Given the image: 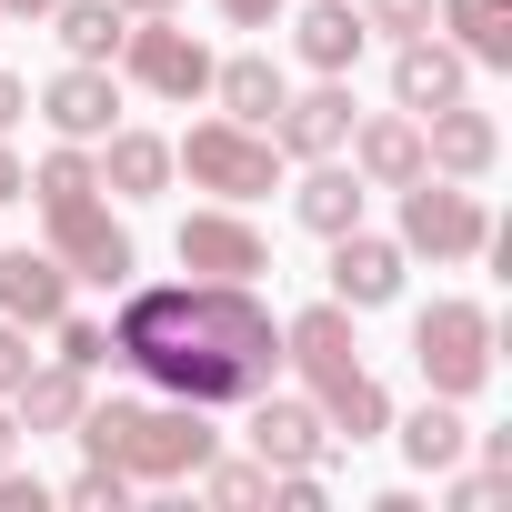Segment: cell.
Returning a JSON list of instances; mask_svg holds the SVG:
<instances>
[{
  "label": "cell",
  "instance_id": "cell-40",
  "mask_svg": "<svg viewBox=\"0 0 512 512\" xmlns=\"http://www.w3.org/2000/svg\"><path fill=\"white\" fill-rule=\"evenodd\" d=\"M0 21H51V0H0Z\"/></svg>",
  "mask_w": 512,
  "mask_h": 512
},
{
  "label": "cell",
  "instance_id": "cell-31",
  "mask_svg": "<svg viewBox=\"0 0 512 512\" xmlns=\"http://www.w3.org/2000/svg\"><path fill=\"white\" fill-rule=\"evenodd\" d=\"M61 502H71V512H121V502H131V472H121V462H81V472L61 482Z\"/></svg>",
  "mask_w": 512,
  "mask_h": 512
},
{
  "label": "cell",
  "instance_id": "cell-5",
  "mask_svg": "<svg viewBox=\"0 0 512 512\" xmlns=\"http://www.w3.org/2000/svg\"><path fill=\"white\" fill-rule=\"evenodd\" d=\"M412 372H422V392H442V402H472L482 382H492V312L482 302H432V312H412Z\"/></svg>",
  "mask_w": 512,
  "mask_h": 512
},
{
  "label": "cell",
  "instance_id": "cell-6",
  "mask_svg": "<svg viewBox=\"0 0 512 512\" xmlns=\"http://www.w3.org/2000/svg\"><path fill=\"white\" fill-rule=\"evenodd\" d=\"M111 71H121V91H151V101H211V41L181 31V11L131 21L121 51H111Z\"/></svg>",
  "mask_w": 512,
  "mask_h": 512
},
{
  "label": "cell",
  "instance_id": "cell-3",
  "mask_svg": "<svg viewBox=\"0 0 512 512\" xmlns=\"http://www.w3.org/2000/svg\"><path fill=\"white\" fill-rule=\"evenodd\" d=\"M171 181H191L211 201H262V191H282V151H272V131L211 111V121H191L171 141Z\"/></svg>",
  "mask_w": 512,
  "mask_h": 512
},
{
  "label": "cell",
  "instance_id": "cell-32",
  "mask_svg": "<svg viewBox=\"0 0 512 512\" xmlns=\"http://www.w3.org/2000/svg\"><path fill=\"white\" fill-rule=\"evenodd\" d=\"M352 11H362L372 41H422L432 31V0H352Z\"/></svg>",
  "mask_w": 512,
  "mask_h": 512
},
{
  "label": "cell",
  "instance_id": "cell-4",
  "mask_svg": "<svg viewBox=\"0 0 512 512\" xmlns=\"http://www.w3.org/2000/svg\"><path fill=\"white\" fill-rule=\"evenodd\" d=\"M412 262H432V272H462V262H482L492 251V201H482V181H442V171H422V181H402V231H392Z\"/></svg>",
  "mask_w": 512,
  "mask_h": 512
},
{
  "label": "cell",
  "instance_id": "cell-13",
  "mask_svg": "<svg viewBox=\"0 0 512 512\" xmlns=\"http://www.w3.org/2000/svg\"><path fill=\"white\" fill-rule=\"evenodd\" d=\"M402 272H412V251L402 241H382V231H332V302L342 312H392L402 302Z\"/></svg>",
  "mask_w": 512,
  "mask_h": 512
},
{
  "label": "cell",
  "instance_id": "cell-22",
  "mask_svg": "<svg viewBox=\"0 0 512 512\" xmlns=\"http://www.w3.org/2000/svg\"><path fill=\"white\" fill-rule=\"evenodd\" d=\"M432 31L472 71H512V0H432Z\"/></svg>",
  "mask_w": 512,
  "mask_h": 512
},
{
  "label": "cell",
  "instance_id": "cell-38",
  "mask_svg": "<svg viewBox=\"0 0 512 512\" xmlns=\"http://www.w3.org/2000/svg\"><path fill=\"white\" fill-rule=\"evenodd\" d=\"M21 121H31V81H21V71H0V131H21Z\"/></svg>",
  "mask_w": 512,
  "mask_h": 512
},
{
  "label": "cell",
  "instance_id": "cell-7",
  "mask_svg": "<svg viewBox=\"0 0 512 512\" xmlns=\"http://www.w3.org/2000/svg\"><path fill=\"white\" fill-rule=\"evenodd\" d=\"M41 251H51L71 282H91V292H121V282L141 272V251H131V231L111 221V201H101V191L51 201V211H41Z\"/></svg>",
  "mask_w": 512,
  "mask_h": 512
},
{
  "label": "cell",
  "instance_id": "cell-26",
  "mask_svg": "<svg viewBox=\"0 0 512 512\" xmlns=\"http://www.w3.org/2000/svg\"><path fill=\"white\" fill-rule=\"evenodd\" d=\"M51 31H61L71 61H111L121 31H131V11H121V0H51Z\"/></svg>",
  "mask_w": 512,
  "mask_h": 512
},
{
  "label": "cell",
  "instance_id": "cell-23",
  "mask_svg": "<svg viewBox=\"0 0 512 512\" xmlns=\"http://www.w3.org/2000/svg\"><path fill=\"white\" fill-rule=\"evenodd\" d=\"M81 402H91V372H71V362H31L21 372V392H11V412H21V432L41 442V432H71L81 422Z\"/></svg>",
  "mask_w": 512,
  "mask_h": 512
},
{
  "label": "cell",
  "instance_id": "cell-39",
  "mask_svg": "<svg viewBox=\"0 0 512 512\" xmlns=\"http://www.w3.org/2000/svg\"><path fill=\"white\" fill-rule=\"evenodd\" d=\"M21 452H31V432H21V412H11V402H0V462H21Z\"/></svg>",
  "mask_w": 512,
  "mask_h": 512
},
{
  "label": "cell",
  "instance_id": "cell-16",
  "mask_svg": "<svg viewBox=\"0 0 512 512\" xmlns=\"http://www.w3.org/2000/svg\"><path fill=\"white\" fill-rule=\"evenodd\" d=\"M472 91V61L442 41V31H422V41H392V111H442V101H462Z\"/></svg>",
  "mask_w": 512,
  "mask_h": 512
},
{
  "label": "cell",
  "instance_id": "cell-34",
  "mask_svg": "<svg viewBox=\"0 0 512 512\" xmlns=\"http://www.w3.org/2000/svg\"><path fill=\"white\" fill-rule=\"evenodd\" d=\"M41 352H31V322H0V402L21 392V372H31Z\"/></svg>",
  "mask_w": 512,
  "mask_h": 512
},
{
  "label": "cell",
  "instance_id": "cell-24",
  "mask_svg": "<svg viewBox=\"0 0 512 512\" xmlns=\"http://www.w3.org/2000/svg\"><path fill=\"white\" fill-rule=\"evenodd\" d=\"M392 442H402V462H412V472H432V482H442V472L472 452V422H462V402H442V392H432L412 422H392Z\"/></svg>",
  "mask_w": 512,
  "mask_h": 512
},
{
  "label": "cell",
  "instance_id": "cell-17",
  "mask_svg": "<svg viewBox=\"0 0 512 512\" xmlns=\"http://www.w3.org/2000/svg\"><path fill=\"white\" fill-rule=\"evenodd\" d=\"M91 161H101V201H161L171 191V141L141 121H111L91 141Z\"/></svg>",
  "mask_w": 512,
  "mask_h": 512
},
{
  "label": "cell",
  "instance_id": "cell-11",
  "mask_svg": "<svg viewBox=\"0 0 512 512\" xmlns=\"http://www.w3.org/2000/svg\"><path fill=\"white\" fill-rule=\"evenodd\" d=\"M31 111L51 121V141H101V131L121 121V71H111V61H61V71L31 91Z\"/></svg>",
  "mask_w": 512,
  "mask_h": 512
},
{
  "label": "cell",
  "instance_id": "cell-29",
  "mask_svg": "<svg viewBox=\"0 0 512 512\" xmlns=\"http://www.w3.org/2000/svg\"><path fill=\"white\" fill-rule=\"evenodd\" d=\"M41 332H51V362H71V372H101L111 362V322H91V312H51Z\"/></svg>",
  "mask_w": 512,
  "mask_h": 512
},
{
  "label": "cell",
  "instance_id": "cell-28",
  "mask_svg": "<svg viewBox=\"0 0 512 512\" xmlns=\"http://www.w3.org/2000/svg\"><path fill=\"white\" fill-rule=\"evenodd\" d=\"M191 482H201V502H221V512H251V502H272V462H262V452H251V462L211 452Z\"/></svg>",
  "mask_w": 512,
  "mask_h": 512
},
{
  "label": "cell",
  "instance_id": "cell-42",
  "mask_svg": "<svg viewBox=\"0 0 512 512\" xmlns=\"http://www.w3.org/2000/svg\"><path fill=\"white\" fill-rule=\"evenodd\" d=\"M0 31H11V21H0Z\"/></svg>",
  "mask_w": 512,
  "mask_h": 512
},
{
  "label": "cell",
  "instance_id": "cell-19",
  "mask_svg": "<svg viewBox=\"0 0 512 512\" xmlns=\"http://www.w3.org/2000/svg\"><path fill=\"white\" fill-rule=\"evenodd\" d=\"M71 292H81V282L51 262L41 241H0V322H31V332H41L51 312H71Z\"/></svg>",
  "mask_w": 512,
  "mask_h": 512
},
{
  "label": "cell",
  "instance_id": "cell-18",
  "mask_svg": "<svg viewBox=\"0 0 512 512\" xmlns=\"http://www.w3.org/2000/svg\"><path fill=\"white\" fill-rule=\"evenodd\" d=\"M362 51H372V31H362L352 0H302V11H292V61H302L312 81H352Z\"/></svg>",
  "mask_w": 512,
  "mask_h": 512
},
{
  "label": "cell",
  "instance_id": "cell-10",
  "mask_svg": "<svg viewBox=\"0 0 512 512\" xmlns=\"http://www.w3.org/2000/svg\"><path fill=\"white\" fill-rule=\"evenodd\" d=\"M352 322H362V312H342V302H302V312L282 322V372H302L312 402L362 372V332H352Z\"/></svg>",
  "mask_w": 512,
  "mask_h": 512
},
{
  "label": "cell",
  "instance_id": "cell-37",
  "mask_svg": "<svg viewBox=\"0 0 512 512\" xmlns=\"http://www.w3.org/2000/svg\"><path fill=\"white\" fill-rule=\"evenodd\" d=\"M11 201H31V161L11 151V131H0V211H11Z\"/></svg>",
  "mask_w": 512,
  "mask_h": 512
},
{
  "label": "cell",
  "instance_id": "cell-14",
  "mask_svg": "<svg viewBox=\"0 0 512 512\" xmlns=\"http://www.w3.org/2000/svg\"><path fill=\"white\" fill-rule=\"evenodd\" d=\"M352 81H312V91H282V111H272V151L282 161H332L342 141H352Z\"/></svg>",
  "mask_w": 512,
  "mask_h": 512
},
{
  "label": "cell",
  "instance_id": "cell-12",
  "mask_svg": "<svg viewBox=\"0 0 512 512\" xmlns=\"http://www.w3.org/2000/svg\"><path fill=\"white\" fill-rule=\"evenodd\" d=\"M492 161H502V121L462 91V101H442V111H422V171H442V181H492Z\"/></svg>",
  "mask_w": 512,
  "mask_h": 512
},
{
  "label": "cell",
  "instance_id": "cell-9",
  "mask_svg": "<svg viewBox=\"0 0 512 512\" xmlns=\"http://www.w3.org/2000/svg\"><path fill=\"white\" fill-rule=\"evenodd\" d=\"M241 412H251V432H241V442L262 452L272 472H302V462H312V472H332V452H342V442H332V422H322V402H312V392H282V382H272V392H251Z\"/></svg>",
  "mask_w": 512,
  "mask_h": 512
},
{
  "label": "cell",
  "instance_id": "cell-8",
  "mask_svg": "<svg viewBox=\"0 0 512 512\" xmlns=\"http://www.w3.org/2000/svg\"><path fill=\"white\" fill-rule=\"evenodd\" d=\"M171 251H181V272H201V282H262L272 272V241H262V221H251L241 201H201L171 231Z\"/></svg>",
  "mask_w": 512,
  "mask_h": 512
},
{
  "label": "cell",
  "instance_id": "cell-36",
  "mask_svg": "<svg viewBox=\"0 0 512 512\" xmlns=\"http://www.w3.org/2000/svg\"><path fill=\"white\" fill-rule=\"evenodd\" d=\"M211 11H221L231 31H282V11H292V0H211Z\"/></svg>",
  "mask_w": 512,
  "mask_h": 512
},
{
  "label": "cell",
  "instance_id": "cell-41",
  "mask_svg": "<svg viewBox=\"0 0 512 512\" xmlns=\"http://www.w3.org/2000/svg\"><path fill=\"white\" fill-rule=\"evenodd\" d=\"M121 11L131 21H161V11H191V0H121Z\"/></svg>",
  "mask_w": 512,
  "mask_h": 512
},
{
  "label": "cell",
  "instance_id": "cell-33",
  "mask_svg": "<svg viewBox=\"0 0 512 512\" xmlns=\"http://www.w3.org/2000/svg\"><path fill=\"white\" fill-rule=\"evenodd\" d=\"M322 502H332V482H322L312 462H302V472H272V512H322Z\"/></svg>",
  "mask_w": 512,
  "mask_h": 512
},
{
  "label": "cell",
  "instance_id": "cell-15",
  "mask_svg": "<svg viewBox=\"0 0 512 512\" xmlns=\"http://www.w3.org/2000/svg\"><path fill=\"white\" fill-rule=\"evenodd\" d=\"M342 161L362 171V191H402V181H422V121L412 111H352Z\"/></svg>",
  "mask_w": 512,
  "mask_h": 512
},
{
  "label": "cell",
  "instance_id": "cell-30",
  "mask_svg": "<svg viewBox=\"0 0 512 512\" xmlns=\"http://www.w3.org/2000/svg\"><path fill=\"white\" fill-rule=\"evenodd\" d=\"M442 482H452V512H492V502L512 492V462H492V452L472 462V452H462V462H452Z\"/></svg>",
  "mask_w": 512,
  "mask_h": 512
},
{
  "label": "cell",
  "instance_id": "cell-20",
  "mask_svg": "<svg viewBox=\"0 0 512 512\" xmlns=\"http://www.w3.org/2000/svg\"><path fill=\"white\" fill-rule=\"evenodd\" d=\"M362 201H372V191H362V171H352L342 151H332V161H302V181H292V221H302L312 241L352 231V221H362Z\"/></svg>",
  "mask_w": 512,
  "mask_h": 512
},
{
  "label": "cell",
  "instance_id": "cell-1",
  "mask_svg": "<svg viewBox=\"0 0 512 512\" xmlns=\"http://www.w3.org/2000/svg\"><path fill=\"white\" fill-rule=\"evenodd\" d=\"M111 362L141 372L151 392L241 412L251 392L282 382V312L262 302V282H121L111 312Z\"/></svg>",
  "mask_w": 512,
  "mask_h": 512
},
{
  "label": "cell",
  "instance_id": "cell-35",
  "mask_svg": "<svg viewBox=\"0 0 512 512\" xmlns=\"http://www.w3.org/2000/svg\"><path fill=\"white\" fill-rule=\"evenodd\" d=\"M41 502H51V482H41V472L0 462V512H41Z\"/></svg>",
  "mask_w": 512,
  "mask_h": 512
},
{
  "label": "cell",
  "instance_id": "cell-27",
  "mask_svg": "<svg viewBox=\"0 0 512 512\" xmlns=\"http://www.w3.org/2000/svg\"><path fill=\"white\" fill-rule=\"evenodd\" d=\"M81 191H101V161H91V141H51V151L31 161V211H51V201H81Z\"/></svg>",
  "mask_w": 512,
  "mask_h": 512
},
{
  "label": "cell",
  "instance_id": "cell-21",
  "mask_svg": "<svg viewBox=\"0 0 512 512\" xmlns=\"http://www.w3.org/2000/svg\"><path fill=\"white\" fill-rule=\"evenodd\" d=\"M282 91H292V71H282L272 51H231V61H211V101H221L231 121H251V131H272Z\"/></svg>",
  "mask_w": 512,
  "mask_h": 512
},
{
  "label": "cell",
  "instance_id": "cell-25",
  "mask_svg": "<svg viewBox=\"0 0 512 512\" xmlns=\"http://www.w3.org/2000/svg\"><path fill=\"white\" fill-rule=\"evenodd\" d=\"M322 422H332V442H342V452H362V442H382V432H392V392L372 382V362H362L342 392H322Z\"/></svg>",
  "mask_w": 512,
  "mask_h": 512
},
{
  "label": "cell",
  "instance_id": "cell-2",
  "mask_svg": "<svg viewBox=\"0 0 512 512\" xmlns=\"http://www.w3.org/2000/svg\"><path fill=\"white\" fill-rule=\"evenodd\" d=\"M221 452V412L211 402H181V392H151V402H131L121 412V472H131V492H171V482H191L201 462Z\"/></svg>",
  "mask_w": 512,
  "mask_h": 512
}]
</instances>
